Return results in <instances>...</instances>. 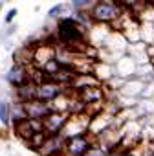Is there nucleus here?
I'll return each mask as SVG.
<instances>
[{"mask_svg":"<svg viewBox=\"0 0 154 156\" xmlns=\"http://www.w3.org/2000/svg\"><path fill=\"white\" fill-rule=\"evenodd\" d=\"M4 79H6L8 85H11L13 88H17V87H20L22 83L30 81V68H28L26 64L15 62V64H11V68L6 72Z\"/></svg>","mask_w":154,"mask_h":156,"instance_id":"7","label":"nucleus"},{"mask_svg":"<svg viewBox=\"0 0 154 156\" xmlns=\"http://www.w3.org/2000/svg\"><path fill=\"white\" fill-rule=\"evenodd\" d=\"M11 129H13V132H15V136H17L19 140H22L24 143H26V141H28V140H30V138H31V136L35 134L28 119H26V121H20V123H17V125H13Z\"/></svg>","mask_w":154,"mask_h":156,"instance_id":"14","label":"nucleus"},{"mask_svg":"<svg viewBox=\"0 0 154 156\" xmlns=\"http://www.w3.org/2000/svg\"><path fill=\"white\" fill-rule=\"evenodd\" d=\"M15 99L20 103H28L31 99H37V83L26 81L20 87H17L15 88Z\"/></svg>","mask_w":154,"mask_h":156,"instance_id":"11","label":"nucleus"},{"mask_svg":"<svg viewBox=\"0 0 154 156\" xmlns=\"http://www.w3.org/2000/svg\"><path fill=\"white\" fill-rule=\"evenodd\" d=\"M94 24H105V26H114L125 13L121 4L117 0H97V2L88 9Z\"/></svg>","mask_w":154,"mask_h":156,"instance_id":"1","label":"nucleus"},{"mask_svg":"<svg viewBox=\"0 0 154 156\" xmlns=\"http://www.w3.org/2000/svg\"><path fill=\"white\" fill-rule=\"evenodd\" d=\"M0 11H2V2H0Z\"/></svg>","mask_w":154,"mask_h":156,"instance_id":"24","label":"nucleus"},{"mask_svg":"<svg viewBox=\"0 0 154 156\" xmlns=\"http://www.w3.org/2000/svg\"><path fill=\"white\" fill-rule=\"evenodd\" d=\"M26 119H28V112H26L24 103H20V101L15 99L11 103V127L17 125V123H20V121H26Z\"/></svg>","mask_w":154,"mask_h":156,"instance_id":"13","label":"nucleus"},{"mask_svg":"<svg viewBox=\"0 0 154 156\" xmlns=\"http://www.w3.org/2000/svg\"><path fill=\"white\" fill-rule=\"evenodd\" d=\"M152 2H154V0H152Z\"/></svg>","mask_w":154,"mask_h":156,"instance_id":"25","label":"nucleus"},{"mask_svg":"<svg viewBox=\"0 0 154 156\" xmlns=\"http://www.w3.org/2000/svg\"><path fill=\"white\" fill-rule=\"evenodd\" d=\"M90 116L86 112L83 114H70L64 129H62V136L64 138H72V136H77V134H83V132H88V127H90Z\"/></svg>","mask_w":154,"mask_h":156,"instance_id":"3","label":"nucleus"},{"mask_svg":"<svg viewBox=\"0 0 154 156\" xmlns=\"http://www.w3.org/2000/svg\"><path fill=\"white\" fill-rule=\"evenodd\" d=\"M114 70H116V75L121 77V79H132L138 73V61L130 53H125L114 62Z\"/></svg>","mask_w":154,"mask_h":156,"instance_id":"5","label":"nucleus"},{"mask_svg":"<svg viewBox=\"0 0 154 156\" xmlns=\"http://www.w3.org/2000/svg\"><path fill=\"white\" fill-rule=\"evenodd\" d=\"M121 156H139L136 149H125V151H119Z\"/></svg>","mask_w":154,"mask_h":156,"instance_id":"21","label":"nucleus"},{"mask_svg":"<svg viewBox=\"0 0 154 156\" xmlns=\"http://www.w3.org/2000/svg\"><path fill=\"white\" fill-rule=\"evenodd\" d=\"M107 156H121V154H119V151H117V149H112Z\"/></svg>","mask_w":154,"mask_h":156,"instance_id":"22","label":"nucleus"},{"mask_svg":"<svg viewBox=\"0 0 154 156\" xmlns=\"http://www.w3.org/2000/svg\"><path fill=\"white\" fill-rule=\"evenodd\" d=\"M70 114L68 112H59V110H51V114L44 119V130L48 136L51 134H61L66 121H68Z\"/></svg>","mask_w":154,"mask_h":156,"instance_id":"8","label":"nucleus"},{"mask_svg":"<svg viewBox=\"0 0 154 156\" xmlns=\"http://www.w3.org/2000/svg\"><path fill=\"white\" fill-rule=\"evenodd\" d=\"M145 88V83L139 79V77H132V79H125L123 87L119 88L117 94L121 96H130V98H139L141 99V92Z\"/></svg>","mask_w":154,"mask_h":156,"instance_id":"10","label":"nucleus"},{"mask_svg":"<svg viewBox=\"0 0 154 156\" xmlns=\"http://www.w3.org/2000/svg\"><path fill=\"white\" fill-rule=\"evenodd\" d=\"M57 35H59V41L66 48H70V50L73 46H79L81 42L86 41V30L77 22L72 15L59 20V24H57Z\"/></svg>","mask_w":154,"mask_h":156,"instance_id":"2","label":"nucleus"},{"mask_svg":"<svg viewBox=\"0 0 154 156\" xmlns=\"http://www.w3.org/2000/svg\"><path fill=\"white\" fill-rule=\"evenodd\" d=\"M17 15H19V9H17V8H11V9L6 13L4 22H6V24H13V22H15V19H17Z\"/></svg>","mask_w":154,"mask_h":156,"instance_id":"20","label":"nucleus"},{"mask_svg":"<svg viewBox=\"0 0 154 156\" xmlns=\"http://www.w3.org/2000/svg\"><path fill=\"white\" fill-rule=\"evenodd\" d=\"M117 2L121 4V8H123V9H128V11H132V9H136L139 4H145L147 0H117Z\"/></svg>","mask_w":154,"mask_h":156,"instance_id":"19","label":"nucleus"},{"mask_svg":"<svg viewBox=\"0 0 154 156\" xmlns=\"http://www.w3.org/2000/svg\"><path fill=\"white\" fill-rule=\"evenodd\" d=\"M70 11H73L70 4H66V2H59V4H55V6H51V8L48 9V19L61 20V19L68 17V13H70Z\"/></svg>","mask_w":154,"mask_h":156,"instance_id":"12","label":"nucleus"},{"mask_svg":"<svg viewBox=\"0 0 154 156\" xmlns=\"http://www.w3.org/2000/svg\"><path fill=\"white\" fill-rule=\"evenodd\" d=\"M46 138H48V134H46L44 130H42V132H35V134L26 141V147H28V149H31V151H35V152H39V149L44 145Z\"/></svg>","mask_w":154,"mask_h":156,"instance_id":"16","label":"nucleus"},{"mask_svg":"<svg viewBox=\"0 0 154 156\" xmlns=\"http://www.w3.org/2000/svg\"><path fill=\"white\" fill-rule=\"evenodd\" d=\"M24 107H26L28 118H31V119H46L53 110L50 103L40 101V99H31V101L24 103Z\"/></svg>","mask_w":154,"mask_h":156,"instance_id":"9","label":"nucleus"},{"mask_svg":"<svg viewBox=\"0 0 154 156\" xmlns=\"http://www.w3.org/2000/svg\"><path fill=\"white\" fill-rule=\"evenodd\" d=\"M62 66H64V64H61V62H59L55 57H51V59H48V61H46V62L40 66V70H42V72H44L48 77H53V75H55V73H57V72H59Z\"/></svg>","mask_w":154,"mask_h":156,"instance_id":"17","label":"nucleus"},{"mask_svg":"<svg viewBox=\"0 0 154 156\" xmlns=\"http://www.w3.org/2000/svg\"><path fill=\"white\" fill-rule=\"evenodd\" d=\"M0 2H9V0H0Z\"/></svg>","mask_w":154,"mask_h":156,"instance_id":"23","label":"nucleus"},{"mask_svg":"<svg viewBox=\"0 0 154 156\" xmlns=\"http://www.w3.org/2000/svg\"><path fill=\"white\" fill-rule=\"evenodd\" d=\"M97 0H70V6L73 11H79V9H90Z\"/></svg>","mask_w":154,"mask_h":156,"instance_id":"18","label":"nucleus"},{"mask_svg":"<svg viewBox=\"0 0 154 156\" xmlns=\"http://www.w3.org/2000/svg\"><path fill=\"white\" fill-rule=\"evenodd\" d=\"M0 123L2 127H11V103L6 99H0Z\"/></svg>","mask_w":154,"mask_h":156,"instance_id":"15","label":"nucleus"},{"mask_svg":"<svg viewBox=\"0 0 154 156\" xmlns=\"http://www.w3.org/2000/svg\"><path fill=\"white\" fill-rule=\"evenodd\" d=\"M64 143H66V138L62 134H51L46 138L44 145L39 149V156H62L64 152Z\"/></svg>","mask_w":154,"mask_h":156,"instance_id":"6","label":"nucleus"},{"mask_svg":"<svg viewBox=\"0 0 154 156\" xmlns=\"http://www.w3.org/2000/svg\"><path fill=\"white\" fill-rule=\"evenodd\" d=\"M64 92H66V87L55 83L53 79H46V81H42V83L37 85V99L46 101V103H53Z\"/></svg>","mask_w":154,"mask_h":156,"instance_id":"4","label":"nucleus"}]
</instances>
